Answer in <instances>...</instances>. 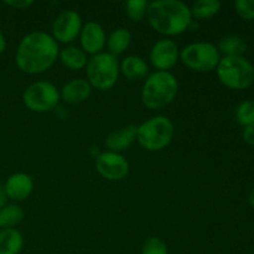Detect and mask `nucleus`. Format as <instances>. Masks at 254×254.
I'll use <instances>...</instances> for the list:
<instances>
[{"mask_svg": "<svg viewBox=\"0 0 254 254\" xmlns=\"http://www.w3.org/2000/svg\"><path fill=\"white\" fill-rule=\"evenodd\" d=\"M61 101L60 91L49 81H37L29 84L22 93V102L29 111L47 113L57 107Z\"/></svg>", "mask_w": 254, "mask_h": 254, "instance_id": "8", "label": "nucleus"}, {"mask_svg": "<svg viewBox=\"0 0 254 254\" xmlns=\"http://www.w3.org/2000/svg\"><path fill=\"white\" fill-rule=\"evenodd\" d=\"M121 73L129 81H139L149 76V66L145 60L136 55L124 57L119 64Z\"/></svg>", "mask_w": 254, "mask_h": 254, "instance_id": "16", "label": "nucleus"}, {"mask_svg": "<svg viewBox=\"0 0 254 254\" xmlns=\"http://www.w3.org/2000/svg\"><path fill=\"white\" fill-rule=\"evenodd\" d=\"M59 42L45 31H32L20 40L15 52L17 68L26 74L49 71L59 60Z\"/></svg>", "mask_w": 254, "mask_h": 254, "instance_id": "1", "label": "nucleus"}, {"mask_svg": "<svg viewBox=\"0 0 254 254\" xmlns=\"http://www.w3.org/2000/svg\"><path fill=\"white\" fill-rule=\"evenodd\" d=\"M25 217V212L22 207L19 205H5L0 210V228L7 230V228H15L22 222Z\"/></svg>", "mask_w": 254, "mask_h": 254, "instance_id": "21", "label": "nucleus"}, {"mask_svg": "<svg viewBox=\"0 0 254 254\" xmlns=\"http://www.w3.org/2000/svg\"><path fill=\"white\" fill-rule=\"evenodd\" d=\"M248 202H250L251 205H252L254 207V188L252 189V190H251L250 195H248Z\"/></svg>", "mask_w": 254, "mask_h": 254, "instance_id": "31", "label": "nucleus"}, {"mask_svg": "<svg viewBox=\"0 0 254 254\" xmlns=\"http://www.w3.org/2000/svg\"><path fill=\"white\" fill-rule=\"evenodd\" d=\"M136 140V126L129 124V126L123 127V128L114 130L107 136L106 146L108 151H114L119 153L130 148Z\"/></svg>", "mask_w": 254, "mask_h": 254, "instance_id": "15", "label": "nucleus"}, {"mask_svg": "<svg viewBox=\"0 0 254 254\" xmlns=\"http://www.w3.org/2000/svg\"><path fill=\"white\" fill-rule=\"evenodd\" d=\"M217 49L220 54H223V57H233L242 56L247 50V44L245 40L236 35H230L220 40L217 45Z\"/></svg>", "mask_w": 254, "mask_h": 254, "instance_id": "20", "label": "nucleus"}, {"mask_svg": "<svg viewBox=\"0 0 254 254\" xmlns=\"http://www.w3.org/2000/svg\"><path fill=\"white\" fill-rule=\"evenodd\" d=\"M92 87L87 79L72 78L64 84L60 97L64 103L79 104L86 102L92 94Z\"/></svg>", "mask_w": 254, "mask_h": 254, "instance_id": "14", "label": "nucleus"}, {"mask_svg": "<svg viewBox=\"0 0 254 254\" xmlns=\"http://www.w3.org/2000/svg\"><path fill=\"white\" fill-rule=\"evenodd\" d=\"M175 134L174 123L165 116H155L136 127V141L148 151H160L169 146Z\"/></svg>", "mask_w": 254, "mask_h": 254, "instance_id": "4", "label": "nucleus"}, {"mask_svg": "<svg viewBox=\"0 0 254 254\" xmlns=\"http://www.w3.org/2000/svg\"><path fill=\"white\" fill-rule=\"evenodd\" d=\"M221 54L211 42H193L180 51V61L193 72H211L217 68Z\"/></svg>", "mask_w": 254, "mask_h": 254, "instance_id": "7", "label": "nucleus"}, {"mask_svg": "<svg viewBox=\"0 0 254 254\" xmlns=\"http://www.w3.org/2000/svg\"><path fill=\"white\" fill-rule=\"evenodd\" d=\"M5 50H6V39H5L4 34L0 30V55L4 54Z\"/></svg>", "mask_w": 254, "mask_h": 254, "instance_id": "30", "label": "nucleus"}, {"mask_svg": "<svg viewBox=\"0 0 254 254\" xmlns=\"http://www.w3.org/2000/svg\"><path fill=\"white\" fill-rule=\"evenodd\" d=\"M59 60L62 66L66 67L71 71H79L86 68L88 62V55L77 46H66L64 49L60 50Z\"/></svg>", "mask_w": 254, "mask_h": 254, "instance_id": "17", "label": "nucleus"}, {"mask_svg": "<svg viewBox=\"0 0 254 254\" xmlns=\"http://www.w3.org/2000/svg\"><path fill=\"white\" fill-rule=\"evenodd\" d=\"M146 21L168 39L188 31L192 22L190 6L180 0H155L148 4Z\"/></svg>", "mask_w": 254, "mask_h": 254, "instance_id": "2", "label": "nucleus"}, {"mask_svg": "<svg viewBox=\"0 0 254 254\" xmlns=\"http://www.w3.org/2000/svg\"><path fill=\"white\" fill-rule=\"evenodd\" d=\"M4 4L15 10H27L34 5V1L32 0H6Z\"/></svg>", "mask_w": 254, "mask_h": 254, "instance_id": "27", "label": "nucleus"}, {"mask_svg": "<svg viewBox=\"0 0 254 254\" xmlns=\"http://www.w3.org/2000/svg\"><path fill=\"white\" fill-rule=\"evenodd\" d=\"M178 92V78L171 72L155 71L146 77L141 87L140 98L146 108L158 111L173 103Z\"/></svg>", "mask_w": 254, "mask_h": 254, "instance_id": "3", "label": "nucleus"}, {"mask_svg": "<svg viewBox=\"0 0 254 254\" xmlns=\"http://www.w3.org/2000/svg\"><path fill=\"white\" fill-rule=\"evenodd\" d=\"M192 17L197 20H207L215 16L221 10L218 0H198L190 7Z\"/></svg>", "mask_w": 254, "mask_h": 254, "instance_id": "22", "label": "nucleus"}, {"mask_svg": "<svg viewBox=\"0 0 254 254\" xmlns=\"http://www.w3.org/2000/svg\"><path fill=\"white\" fill-rule=\"evenodd\" d=\"M96 170L108 181H122L128 176L130 166L122 154L104 151L96 159Z\"/></svg>", "mask_w": 254, "mask_h": 254, "instance_id": "10", "label": "nucleus"}, {"mask_svg": "<svg viewBox=\"0 0 254 254\" xmlns=\"http://www.w3.org/2000/svg\"><path fill=\"white\" fill-rule=\"evenodd\" d=\"M236 119L238 124L246 127L254 124V101H245L236 109Z\"/></svg>", "mask_w": 254, "mask_h": 254, "instance_id": "24", "label": "nucleus"}, {"mask_svg": "<svg viewBox=\"0 0 254 254\" xmlns=\"http://www.w3.org/2000/svg\"><path fill=\"white\" fill-rule=\"evenodd\" d=\"M6 193H5V190H4V185L2 184H0V210H1L2 207H4L5 205H6Z\"/></svg>", "mask_w": 254, "mask_h": 254, "instance_id": "29", "label": "nucleus"}, {"mask_svg": "<svg viewBox=\"0 0 254 254\" xmlns=\"http://www.w3.org/2000/svg\"><path fill=\"white\" fill-rule=\"evenodd\" d=\"M24 247V237L16 228L0 230V254H20Z\"/></svg>", "mask_w": 254, "mask_h": 254, "instance_id": "19", "label": "nucleus"}, {"mask_svg": "<svg viewBox=\"0 0 254 254\" xmlns=\"http://www.w3.org/2000/svg\"><path fill=\"white\" fill-rule=\"evenodd\" d=\"M149 60L156 71L170 72V69L174 68L180 60V50L178 44L168 37L159 40L150 49Z\"/></svg>", "mask_w": 254, "mask_h": 254, "instance_id": "11", "label": "nucleus"}, {"mask_svg": "<svg viewBox=\"0 0 254 254\" xmlns=\"http://www.w3.org/2000/svg\"><path fill=\"white\" fill-rule=\"evenodd\" d=\"M216 72L221 83L231 89H246L254 81L253 64L243 56L221 57Z\"/></svg>", "mask_w": 254, "mask_h": 254, "instance_id": "6", "label": "nucleus"}, {"mask_svg": "<svg viewBox=\"0 0 254 254\" xmlns=\"http://www.w3.org/2000/svg\"><path fill=\"white\" fill-rule=\"evenodd\" d=\"M131 36L130 31L126 27H118L114 29L111 34L107 37V45L108 47V52L112 54L113 56H119V55L124 54L127 50L129 49L131 44Z\"/></svg>", "mask_w": 254, "mask_h": 254, "instance_id": "18", "label": "nucleus"}, {"mask_svg": "<svg viewBox=\"0 0 254 254\" xmlns=\"http://www.w3.org/2000/svg\"><path fill=\"white\" fill-rule=\"evenodd\" d=\"M141 254H169V250L161 238L150 237L144 242Z\"/></svg>", "mask_w": 254, "mask_h": 254, "instance_id": "25", "label": "nucleus"}, {"mask_svg": "<svg viewBox=\"0 0 254 254\" xmlns=\"http://www.w3.org/2000/svg\"><path fill=\"white\" fill-rule=\"evenodd\" d=\"M78 37L81 49L91 56L103 52L107 45L106 31L102 25L96 21H88L84 24Z\"/></svg>", "mask_w": 254, "mask_h": 254, "instance_id": "12", "label": "nucleus"}, {"mask_svg": "<svg viewBox=\"0 0 254 254\" xmlns=\"http://www.w3.org/2000/svg\"><path fill=\"white\" fill-rule=\"evenodd\" d=\"M6 197L12 201H24L34 191V180L29 174L15 173L6 179L4 184Z\"/></svg>", "mask_w": 254, "mask_h": 254, "instance_id": "13", "label": "nucleus"}, {"mask_svg": "<svg viewBox=\"0 0 254 254\" xmlns=\"http://www.w3.org/2000/svg\"><path fill=\"white\" fill-rule=\"evenodd\" d=\"M148 1L145 0H129L124 5L126 14L131 21L140 22L145 19L146 9H148Z\"/></svg>", "mask_w": 254, "mask_h": 254, "instance_id": "23", "label": "nucleus"}, {"mask_svg": "<svg viewBox=\"0 0 254 254\" xmlns=\"http://www.w3.org/2000/svg\"><path fill=\"white\" fill-rule=\"evenodd\" d=\"M235 7L237 14L243 20L254 19V0H237L235 2Z\"/></svg>", "mask_w": 254, "mask_h": 254, "instance_id": "26", "label": "nucleus"}, {"mask_svg": "<svg viewBox=\"0 0 254 254\" xmlns=\"http://www.w3.org/2000/svg\"><path fill=\"white\" fill-rule=\"evenodd\" d=\"M86 77L92 88L98 91H109L117 84L121 74L119 61L109 52H101L88 59L86 66Z\"/></svg>", "mask_w": 254, "mask_h": 254, "instance_id": "5", "label": "nucleus"}, {"mask_svg": "<svg viewBox=\"0 0 254 254\" xmlns=\"http://www.w3.org/2000/svg\"><path fill=\"white\" fill-rule=\"evenodd\" d=\"M243 139L251 145H254V124L246 127L243 130Z\"/></svg>", "mask_w": 254, "mask_h": 254, "instance_id": "28", "label": "nucleus"}, {"mask_svg": "<svg viewBox=\"0 0 254 254\" xmlns=\"http://www.w3.org/2000/svg\"><path fill=\"white\" fill-rule=\"evenodd\" d=\"M82 17L74 10H64L52 22L51 36L61 44H71L81 34Z\"/></svg>", "mask_w": 254, "mask_h": 254, "instance_id": "9", "label": "nucleus"}]
</instances>
